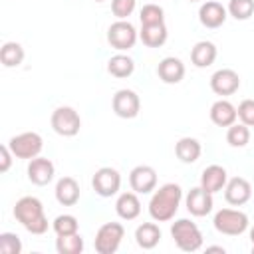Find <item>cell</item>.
I'll return each instance as SVG.
<instances>
[{"mask_svg":"<svg viewBox=\"0 0 254 254\" xmlns=\"http://www.w3.org/2000/svg\"><path fill=\"white\" fill-rule=\"evenodd\" d=\"M183 200V189L177 183H165L153 190L149 200V214L155 222L173 220Z\"/></svg>","mask_w":254,"mask_h":254,"instance_id":"1","label":"cell"},{"mask_svg":"<svg viewBox=\"0 0 254 254\" xmlns=\"http://www.w3.org/2000/svg\"><path fill=\"white\" fill-rule=\"evenodd\" d=\"M14 218L30 232V234H46L48 232V218L44 214V204L36 196H22L14 204Z\"/></svg>","mask_w":254,"mask_h":254,"instance_id":"2","label":"cell"},{"mask_svg":"<svg viewBox=\"0 0 254 254\" xmlns=\"http://www.w3.org/2000/svg\"><path fill=\"white\" fill-rule=\"evenodd\" d=\"M171 236H173L177 248L183 252H196L202 248V232L189 218L175 220L171 224Z\"/></svg>","mask_w":254,"mask_h":254,"instance_id":"3","label":"cell"},{"mask_svg":"<svg viewBox=\"0 0 254 254\" xmlns=\"http://www.w3.org/2000/svg\"><path fill=\"white\" fill-rule=\"evenodd\" d=\"M214 228L226 236H240L248 230V214L238 208H220L212 220Z\"/></svg>","mask_w":254,"mask_h":254,"instance_id":"4","label":"cell"},{"mask_svg":"<svg viewBox=\"0 0 254 254\" xmlns=\"http://www.w3.org/2000/svg\"><path fill=\"white\" fill-rule=\"evenodd\" d=\"M8 147L12 151V155L16 159H34L42 153L44 149V139L40 133L36 131H26V133H20V135H14L10 141H8Z\"/></svg>","mask_w":254,"mask_h":254,"instance_id":"5","label":"cell"},{"mask_svg":"<svg viewBox=\"0 0 254 254\" xmlns=\"http://www.w3.org/2000/svg\"><path fill=\"white\" fill-rule=\"evenodd\" d=\"M125 228L121 222H105L95 234V252L97 254H115L123 242Z\"/></svg>","mask_w":254,"mask_h":254,"instance_id":"6","label":"cell"},{"mask_svg":"<svg viewBox=\"0 0 254 254\" xmlns=\"http://www.w3.org/2000/svg\"><path fill=\"white\" fill-rule=\"evenodd\" d=\"M50 123H52V129L62 137H75L81 129V117L69 105L56 107L54 113H52Z\"/></svg>","mask_w":254,"mask_h":254,"instance_id":"7","label":"cell"},{"mask_svg":"<svg viewBox=\"0 0 254 254\" xmlns=\"http://www.w3.org/2000/svg\"><path fill=\"white\" fill-rule=\"evenodd\" d=\"M137 30L129 20H117L107 30V42L117 52H127L137 44Z\"/></svg>","mask_w":254,"mask_h":254,"instance_id":"8","label":"cell"},{"mask_svg":"<svg viewBox=\"0 0 254 254\" xmlns=\"http://www.w3.org/2000/svg\"><path fill=\"white\" fill-rule=\"evenodd\" d=\"M91 187H93L95 194H99L103 198H109V196L119 192V189H121V175L113 167H101V169L95 171V175L91 179Z\"/></svg>","mask_w":254,"mask_h":254,"instance_id":"9","label":"cell"},{"mask_svg":"<svg viewBox=\"0 0 254 254\" xmlns=\"http://www.w3.org/2000/svg\"><path fill=\"white\" fill-rule=\"evenodd\" d=\"M113 113L121 119H133L141 111V99L133 89H117L111 99Z\"/></svg>","mask_w":254,"mask_h":254,"instance_id":"10","label":"cell"},{"mask_svg":"<svg viewBox=\"0 0 254 254\" xmlns=\"http://www.w3.org/2000/svg\"><path fill=\"white\" fill-rule=\"evenodd\" d=\"M129 185L137 194H149L157 189V171L149 165H137L129 173Z\"/></svg>","mask_w":254,"mask_h":254,"instance_id":"11","label":"cell"},{"mask_svg":"<svg viewBox=\"0 0 254 254\" xmlns=\"http://www.w3.org/2000/svg\"><path fill=\"white\" fill-rule=\"evenodd\" d=\"M238 87H240V75L234 69H230V67L216 69L210 75V89L216 95H220V97H226V95L236 93Z\"/></svg>","mask_w":254,"mask_h":254,"instance_id":"12","label":"cell"},{"mask_svg":"<svg viewBox=\"0 0 254 254\" xmlns=\"http://www.w3.org/2000/svg\"><path fill=\"white\" fill-rule=\"evenodd\" d=\"M28 181L36 187H46L54 181V175H56V167L54 163L48 159V157H34L30 159L28 163Z\"/></svg>","mask_w":254,"mask_h":254,"instance_id":"13","label":"cell"},{"mask_svg":"<svg viewBox=\"0 0 254 254\" xmlns=\"http://www.w3.org/2000/svg\"><path fill=\"white\" fill-rule=\"evenodd\" d=\"M185 204H187V210L192 214V216H206L210 214L212 206H214V200H212V192L204 190L200 185L190 189L185 196Z\"/></svg>","mask_w":254,"mask_h":254,"instance_id":"14","label":"cell"},{"mask_svg":"<svg viewBox=\"0 0 254 254\" xmlns=\"http://www.w3.org/2000/svg\"><path fill=\"white\" fill-rule=\"evenodd\" d=\"M226 18H228V10L220 2H216V0H206L198 8V20L208 30L220 28L226 22Z\"/></svg>","mask_w":254,"mask_h":254,"instance_id":"15","label":"cell"},{"mask_svg":"<svg viewBox=\"0 0 254 254\" xmlns=\"http://www.w3.org/2000/svg\"><path fill=\"white\" fill-rule=\"evenodd\" d=\"M252 196V187L244 177H232L228 179L226 187H224V198L228 204L232 206H242L250 200Z\"/></svg>","mask_w":254,"mask_h":254,"instance_id":"16","label":"cell"},{"mask_svg":"<svg viewBox=\"0 0 254 254\" xmlns=\"http://www.w3.org/2000/svg\"><path fill=\"white\" fill-rule=\"evenodd\" d=\"M157 75L163 83H169V85H175L179 81H183L185 77V64L183 60L175 58V56H167L159 62L157 65Z\"/></svg>","mask_w":254,"mask_h":254,"instance_id":"17","label":"cell"},{"mask_svg":"<svg viewBox=\"0 0 254 254\" xmlns=\"http://www.w3.org/2000/svg\"><path fill=\"white\" fill-rule=\"evenodd\" d=\"M226 183H228V173L220 165H208L200 175V187L212 194L218 190H224Z\"/></svg>","mask_w":254,"mask_h":254,"instance_id":"18","label":"cell"},{"mask_svg":"<svg viewBox=\"0 0 254 254\" xmlns=\"http://www.w3.org/2000/svg\"><path fill=\"white\" fill-rule=\"evenodd\" d=\"M56 200L62 204V206H73L77 204L79 200V183L73 179V177H62L58 183H56Z\"/></svg>","mask_w":254,"mask_h":254,"instance_id":"19","label":"cell"},{"mask_svg":"<svg viewBox=\"0 0 254 254\" xmlns=\"http://www.w3.org/2000/svg\"><path fill=\"white\" fill-rule=\"evenodd\" d=\"M238 113L236 107L228 101V99H218L210 105V121L218 127H230L232 123H236Z\"/></svg>","mask_w":254,"mask_h":254,"instance_id":"20","label":"cell"},{"mask_svg":"<svg viewBox=\"0 0 254 254\" xmlns=\"http://www.w3.org/2000/svg\"><path fill=\"white\" fill-rule=\"evenodd\" d=\"M115 212L123 220H135L141 214V200L137 192H121L115 200Z\"/></svg>","mask_w":254,"mask_h":254,"instance_id":"21","label":"cell"},{"mask_svg":"<svg viewBox=\"0 0 254 254\" xmlns=\"http://www.w3.org/2000/svg\"><path fill=\"white\" fill-rule=\"evenodd\" d=\"M216 56H218V50L208 40L196 42L192 46V50H190V62H192L194 67H208V65H212Z\"/></svg>","mask_w":254,"mask_h":254,"instance_id":"22","label":"cell"},{"mask_svg":"<svg viewBox=\"0 0 254 254\" xmlns=\"http://www.w3.org/2000/svg\"><path fill=\"white\" fill-rule=\"evenodd\" d=\"M200 153H202V147H200L198 139H194V137H181L175 143V155L181 163H187V165L196 163Z\"/></svg>","mask_w":254,"mask_h":254,"instance_id":"23","label":"cell"},{"mask_svg":"<svg viewBox=\"0 0 254 254\" xmlns=\"http://www.w3.org/2000/svg\"><path fill=\"white\" fill-rule=\"evenodd\" d=\"M135 242L143 250H153L161 242V228L155 222H143L135 228Z\"/></svg>","mask_w":254,"mask_h":254,"instance_id":"24","label":"cell"},{"mask_svg":"<svg viewBox=\"0 0 254 254\" xmlns=\"http://www.w3.org/2000/svg\"><path fill=\"white\" fill-rule=\"evenodd\" d=\"M139 38L147 48H161L167 42L169 32H167L165 22H161V24H145V26H141Z\"/></svg>","mask_w":254,"mask_h":254,"instance_id":"25","label":"cell"},{"mask_svg":"<svg viewBox=\"0 0 254 254\" xmlns=\"http://www.w3.org/2000/svg\"><path fill=\"white\" fill-rule=\"evenodd\" d=\"M107 71L113 75V77H129L133 71H135V62L127 56V54H115L109 58L107 62Z\"/></svg>","mask_w":254,"mask_h":254,"instance_id":"26","label":"cell"},{"mask_svg":"<svg viewBox=\"0 0 254 254\" xmlns=\"http://www.w3.org/2000/svg\"><path fill=\"white\" fill-rule=\"evenodd\" d=\"M26 58V52L22 44L18 42H6L0 48V62L4 67H18Z\"/></svg>","mask_w":254,"mask_h":254,"instance_id":"27","label":"cell"},{"mask_svg":"<svg viewBox=\"0 0 254 254\" xmlns=\"http://www.w3.org/2000/svg\"><path fill=\"white\" fill-rule=\"evenodd\" d=\"M226 143L234 149H242L250 143V127L244 123H232L226 131Z\"/></svg>","mask_w":254,"mask_h":254,"instance_id":"28","label":"cell"},{"mask_svg":"<svg viewBox=\"0 0 254 254\" xmlns=\"http://www.w3.org/2000/svg\"><path fill=\"white\" fill-rule=\"evenodd\" d=\"M56 250H58V254H81L83 252V238L79 236V232L58 236L56 238Z\"/></svg>","mask_w":254,"mask_h":254,"instance_id":"29","label":"cell"},{"mask_svg":"<svg viewBox=\"0 0 254 254\" xmlns=\"http://www.w3.org/2000/svg\"><path fill=\"white\" fill-rule=\"evenodd\" d=\"M52 228L56 232V236H65V234H75L79 230V222L73 214H60L54 218Z\"/></svg>","mask_w":254,"mask_h":254,"instance_id":"30","label":"cell"},{"mask_svg":"<svg viewBox=\"0 0 254 254\" xmlns=\"http://www.w3.org/2000/svg\"><path fill=\"white\" fill-rule=\"evenodd\" d=\"M226 10L234 20H248L254 14V0H228Z\"/></svg>","mask_w":254,"mask_h":254,"instance_id":"31","label":"cell"},{"mask_svg":"<svg viewBox=\"0 0 254 254\" xmlns=\"http://www.w3.org/2000/svg\"><path fill=\"white\" fill-rule=\"evenodd\" d=\"M139 20H141V26L145 24H161L165 22V10L159 6V4H145L139 12Z\"/></svg>","mask_w":254,"mask_h":254,"instance_id":"32","label":"cell"},{"mask_svg":"<svg viewBox=\"0 0 254 254\" xmlns=\"http://www.w3.org/2000/svg\"><path fill=\"white\" fill-rule=\"evenodd\" d=\"M0 252L2 254H20L22 252V240L14 232H2L0 234Z\"/></svg>","mask_w":254,"mask_h":254,"instance_id":"33","label":"cell"},{"mask_svg":"<svg viewBox=\"0 0 254 254\" xmlns=\"http://www.w3.org/2000/svg\"><path fill=\"white\" fill-rule=\"evenodd\" d=\"M135 0H111V12L117 20H127L135 12Z\"/></svg>","mask_w":254,"mask_h":254,"instance_id":"34","label":"cell"},{"mask_svg":"<svg viewBox=\"0 0 254 254\" xmlns=\"http://www.w3.org/2000/svg\"><path fill=\"white\" fill-rule=\"evenodd\" d=\"M236 113H238L240 123H244L248 127H254V99L240 101V105L236 107Z\"/></svg>","mask_w":254,"mask_h":254,"instance_id":"35","label":"cell"},{"mask_svg":"<svg viewBox=\"0 0 254 254\" xmlns=\"http://www.w3.org/2000/svg\"><path fill=\"white\" fill-rule=\"evenodd\" d=\"M12 159H16V157L12 155L8 143L2 145V147H0V173H8V171H10V167H12Z\"/></svg>","mask_w":254,"mask_h":254,"instance_id":"36","label":"cell"},{"mask_svg":"<svg viewBox=\"0 0 254 254\" xmlns=\"http://www.w3.org/2000/svg\"><path fill=\"white\" fill-rule=\"evenodd\" d=\"M206 252H222V254H224V248H222V246H208Z\"/></svg>","mask_w":254,"mask_h":254,"instance_id":"37","label":"cell"},{"mask_svg":"<svg viewBox=\"0 0 254 254\" xmlns=\"http://www.w3.org/2000/svg\"><path fill=\"white\" fill-rule=\"evenodd\" d=\"M250 240H252V244H254V226L250 228Z\"/></svg>","mask_w":254,"mask_h":254,"instance_id":"38","label":"cell"},{"mask_svg":"<svg viewBox=\"0 0 254 254\" xmlns=\"http://www.w3.org/2000/svg\"><path fill=\"white\" fill-rule=\"evenodd\" d=\"M187 2H198V0H187Z\"/></svg>","mask_w":254,"mask_h":254,"instance_id":"39","label":"cell"},{"mask_svg":"<svg viewBox=\"0 0 254 254\" xmlns=\"http://www.w3.org/2000/svg\"><path fill=\"white\" fill-rule=\"evenodd\" d=\"M252 254H254V244H252Z\"/></svg>","mask_w":254,"mask_h":254,"instance_id":"40","label":"cell"},{"mask_svg":"<svg viewBox=\"0 0 254 254\" xmlns=\"http://www.w3.org/2000/svg\"><path fill=\"white\" fill-rule=\"evenodd\" d=\"M95 2H105V0H95Z\"/></svg>","mask_w":254,"mask_h":254,"instance_id":"41","label":"cell"}]
</instances>
